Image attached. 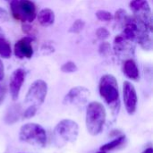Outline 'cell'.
Listing matches in <instances>:
<instances>
[{"label":"cell","mask_w":153,"mask_h":153,"mask_svg":"<svg viewBox=\"0 0 153 153\" xmlns=\"http://www.w3.org/2000/svg\"><path fill=\"white\" fill-rule=\"evenodd\" d=\"M99 92L106 104L117 115L120 109V95L117 78L113 74H104L99 82Z\"/></svg>","instance_id":"6da1fadb"},{"label":"cell","mask_w":153,"mask_h":153,"mask_svg":"<svg viewBox=\"0 0 153 153\" xmlns=\"http://www.w3.org/2000/svg\"><path fill=\"white\" fill-rule=\"evenodd\" d=\"M107 113L104 106L98 102L92 101L88 104L86 108V128L91 135L100 134L106 123Z\"/></svg>","instance_id":"7a4b0ae2"},{"label":"cell","mask_w":153,"mask_h":153,"mask_svg":"<svg viewBox=\"0 0 153 153\" xmlns=\"http://www.w3.org/2000/svg\"><path fill=\"white\" fill-rule=\"evenodd\" d=\"M79 134V126L72 119H64L55 127L53 132L54 143L57 147L65 146L76 141Z\"/></svg>","instance_id":"3957f363"},{"label":"cell","mask_w":153,"mask_h":153,"mask_svg":"<svg viewBox=\"0 0 153 153\" xmlns=\"http://www.w3.org/2000/svg\"><path fill=\"white\" fill-rule=\"evenodd\" d=\"M19 139L21 142L43 148L47 144V133L45 129L35 123H29L22 126L20 129Z\"/></svg>","instance_id":"277c9868"},{"label":"cell","mask_w":153,"mask_h":153,"mask_svg":"<svg viewBox=\"0 0 153 153\" xmlns=\"http://www.w3.org/2000/svg\"><path fill=\"white\" fill-rule=\"evenodd\" d=\"M11 14L22 23H31L37 16V6L31 0H14L10 3Z\"/></svg>","instance_id":"5b68a950"},{"label":"cell","mask_w":153,"mask_h":153,"mask_svg":"<svg viewBox=\"0 0 153 153\" xmlns=\"http://www.w3.org/2000/svg\"><path fill=\"white\" fill-rule=\"evenodd\" d=\"M129 7L133 13V16L152 32V13L148 0H131L129 3Z\"/></svg>","instance_id":"8992f818"},{"label":"cell","mask_w":153,"mask_h":153,"mask_svg":"<svg viewBox=\"0 0 153 153\" xmlns=\"http://www.w3.org/2000/svg\"><path fill=\"white\" fill-rule=\"evenodd\" d=\"M48 94V84L45 81L39 79L34 81L26 93L24 102L29 106H35L37 108L40 107L47 97Z\"/></svg>","instance_id":"52a82bcc"},{"label":"cell","mask_w":153,"mask_h":153,"mask_svg":"<svg viewBox=\"0 0 153 153\" xmlns=\"http://www.w3.org/2000/svg\"><path fill=\"white\" fill-rule=\"evenodd\" d=\"M136 44L126 39L123 34H118L113 41V52L117 57L122 60L133 58L135 53Z\"/></svg>","instance_id":"ba28073f"},{"label":"cell","mask_w":153,"mask_h":153,"mask_svg":"<svg viewBox=\"0 0 153 153\" xmlns=\"http://www.w3.org/2000/svg\"><path fill=\"white\" fill-rule=\"evenodd\" d=\"M35 37L25 36L17 40L13 47V54L19 59H30L34 55L33 42Z\"/></svg>","instance_id":"9c48e42d"},{"label":"cell","mask_w":153,"mask_h":153,"mask_svg":"<svg viewBox=\"0 0 153 153\" xmlns=\"http://www.w3.org/2000/svg\"><path fill=\"white\" fill-rule=\"evenodd\" d=\"M90 91L83 86H76L72 88L65 96L63 103L65 105L82 106L87 103L90 97Z\"/></svg>","instance_id":"30bf717a"},{"label":"cell","mask_w":153,"mask_h":153,"mask_svg":"<svg viewBox=\"0 0 153 153\" xmlns=\"http://www.w3.org/2000/svg\"><path fill=\"white\" fill-rule=\"evenodd\" d=\"M123 100L126 112L129 115H134L137 108L138 97L135 87L128 81L123 83Z\"/></svg>","instance_id":"8fae6325"},{"label":"cell","mask_w":153,"mask_h":153,"mask_svg":"<svg viewBox=\"0 0 153 153\" xmlns=\"http://www.w3.org/2000/svg\"><path fill=\"white\" fill-rule=\"evenodd\" d=\"M25 78H26V71L22 68H17L12 73L10 76L8 87H9L11 98L13 101L18 100Z\"/></svg>","instance_id":"7c38bea8"},{"label":"cell","mask_w":153,"mask_h":153,"mask_svg":"<svg viewBox=\"0 0 153 153\" xmlns=\"http://www.w3.org/2000/svg\"><path fill=\"white\" fill-rule=\"evenodd\" d=\"M122 71L126 78L132 81L140 80V70L134 58H127L123 61Z\"/></svg>","instance_id":"4fadbf2b"},{"label":"cell","mask_w":153,"mask_h":153,"mask_svg":"<svg viewBox=\"0 0 153 153\" xmlns=\"http://www.w3.org/2000/svg\"><path fill=\"white\" fill-rule=\"evenodd\" d=\"M22 110L21 105L19 104L11 105L5 112V115L4 117V123L10 126L15 124L22 117Z\"/></svg>","instance_id":"5bb4252c"},{"label":"cell","mask_w":153,"mask_h":153,"mask_svg":"<svg viewBox=\"0 0 153 153\" xmlns=\"http://www.w3.org/2000/svg\"><path fill=\"white\" fill-rule=\"evenodd\" d=\"M36 18L42 27H49L54 24L56 15L53 10L49 8H43L39 13H37Z\"/></svg>","instance_id":"9a60e30c"},{"label":"cell","mask_w":153,"mask_h":153,"mask_svg":"<svg viewBox=\"0 0 153 153\" xmlns=\"http://www.w3.org/2000/svg\"><path fill=\"white\" fill-rule=\"evenodd\" d=\"M128 17H129V14L127 13V12L125 9L120 8L117 11H116L115 14H113V20L115 21L114 27L122 30V28L124 27L125 23L126 22Z\"/></svg>","instance_id":"2e32d148"},{"label":"cell","mask_w":153,"mask_h":153,"mask_svg":"<svg viewBox=\"0 0 153 153\" xmlns=\"http://www.w3.org/2000/svg\"><path fill=\"white\" fill-rule=\"evenodd\" d=\"M13 50L10 42L5 39V37L0 38V57L8 59L12 56Z\"/></svg>","instance_id":"e0dca14e"},{"label":"cell","mask_w":153,"mask_h":153,"mask_svg":"<svg viewBox=\"0 0 153 153\" xmlns=\"http://www.w3.org/2000/svg\"><path fill=\"white\" fill-rule=\"evenodd\" d=\"M126 141V135H120L119 137L116 138L115 140H113L110 143H108L104 145H102L100 147V151H104V152H108V151H113L115 149H117L118 147L122 146L125 142Z\"/></svg>","instance_id":"ac0fdd59"},{"label":"cell","mask_w":153,"mask_h":153,"mask_svg":"<svg viewBox=\"0 0 153 153\" xmlns=\"http://www.w3.org/2000/svg\"><path fill=\"white\" fill-rule=\"evenodd\" d=\"M85 25H86V22L85 21L82 20V19H77L75 20L73 24L70 26L68 31L70 33H74V34H78L80 32H82L83 30V29L85 28Z\"/></svg>","instance_id":"d6986e66"},{"label":"cell","mask_w":153,"mask_h":153,"mask_svg":"<svg viewBox=\"0 0 153 153\" xmlns=\"http://www.w3.org/2000/svg\"><path fill=\"white\" fill-rule=\"evenodd\" d=\"M112 51V47L109 42L108 41H102L100 45L99 46V54L102 57H108Z\"/></svg>","instance_id":"ffe728a7"},{"label":"cell","mask_w":153,"mask_h":153,"mask_svg":"<svg viewBox=\"0 0 153 153\" xmlns=\"http://www.w3.org/2000/svg\"><path fill=\"white\" fill-rule=\"evenodd\" d=\"M97 19L100 22H111L113 21V14L107 10H98L95 13Z\"/></svg>","instance_id":"44dd1931"},{"label":"cell","mask_w":153,"mask_h":153,"mask_svg":"<svg viewBox=\"0 0 153 153\" xmlns=\"http://www.w3.org/2000/svg\"><path fill=\"white\" fill-rule=\"evenodd\" d=\"M61 71L65 74H73L78 71V66L74 62L67 61L61 65Z\"/></svg>","instance_id":"7402d4cb"},{"label":"cell","mask_w":153,"mask_h":153,"mask_svg":"<svg viewBox=\"0 0 153 153\" xmlns=\"http://www.w3.org/2000/svg\"><path fill=\"white\" fill-rule=\"evenodd\" d=\"M96 36L100 40L105 41L106 39H108L110 36V31L105 28V27H100L97 29L96 30Z\"/></svg>","instance_id":"603a6c76"},{"label":"cell","mask_w":153,"mask_h":153,"mask_svg":"<svg viewBox=\"0 0 153 153\" xmlns=\"http://www.w3.org/2000/svg\"><path fill=\"white\" fill-rule=\"evenodd\" d=\"M38 111V108L35 106H28V108L22 113V117L24 119H29L33 117Z\"/></svg>","instance_id":"cb8c5ba5"},{"label":"cell","mask_w":153,"mask_h":153,"mask_svg":"<svg viewBox=\"0 0 153 153\" xmlns=\"http://www.w3.org/2000/svg\"><path fill=\"white\" fill-rule=\"evenodd\" d=\"M41 51L44 55H49V54H52L54 53L55 51V48L48 44V43H44L42 46H41Z\"/></svg>","instance_id":"d4e9b609"},{"label":"cell","mask_w":153,"mask_h":153,"mask_svg":"<svg viewBox=\"0 0 153 153\" xmlns=\"http://www.w3.org/2000/svg\"><path fill=\"white\" fill-rule=\"evenodd\" d=\"M10 20L9 13L3 7L0 6V22H7Z\"/></svg>","instance_id":"484cf974"},{"label":"cell","mask_w":153,"mask_h":153,"mask_svg":"<svg viewBox=\"0 0 153 153\" xmlns=\"http://www.w3.org/2000/svg\"><path fill=\"white\" fill-rule=\"evenodd\" d=\"M6 92H7V88L4 82H2L0 85V105L3 103V101L5 99L6 96Z\"/></svg>","instance_id":"4316f807"},{"label":"cell","mask_w":153,"mask_h":153,"mask_svg":"<svg viewBox=\"0 0 153 153\" xmlns=\"http://www.w3.org/2000/svg\"><path fill=\"white\" fill-rule=\"evenodd\" d=\"M4 68L3 62L0 59V85L2 83V82L4 81Z\"/></svg>","instance_id":"83f0119b"},{"label":"cell","mask_w":153,"mask_h":153,"mask_svg":"<svg viewBox=\"0 0 153 153\" xmlns=\"http://www.w3.org/2000/svg\"><path fill=\"white\" fill-rule=\"evenodd\" d=\"M142 153H153V149L152 147H150V148L146 149L145 151H143Z\"/></svg>","instance_id":"f1b7e54d"},{"label":"cell","mask_w":153,"mask_h":153,"mask_svg":"<svg viewBox=\"0 0 153 153\" xmlns=\"http://www.w3.org/2000/svg\"><path fill=\"white\" fill-rule=\"evenodd\" d=\"M2 37H4V32L3 29L0 27V38H2Z\"/></svg>","instance_id":"f546056e"},{"label":"cell","mask_w":153,"mask_h":153,"mask_svg":"<svg viewBox=\"0 0 153 153\" xmlns=\"http://www.w3.org/2000/svg\"><path fill=\"white\" fill-rule=\"evenodd\" d=\"M96 153H107V152H104V151H100V152H98Z\"/></svg>","instance_id":"4dcf8cb0"},{"label":"cell","mask_w":153,"mask_h":153,"mask_svg":"<svg viewBox=\"0 0 153 153\" xmlns=\"http://www.w3.org/2000/svg\"><path fill=\"white\" fill-rule=\"evenodd\" d=\"M4 1H6V2H8V3L10 4L11 2H13V1H14V0H4Z\"/></svg>","instance_id":"1f68e13d"}]
</instances>
